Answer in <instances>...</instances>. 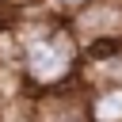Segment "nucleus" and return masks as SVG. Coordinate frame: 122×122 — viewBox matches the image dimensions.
<instances>
[{
	"label": "nucleus",
	"instance_id": "1",
	"mask_svg": "<svg viewBox=\"0 0 122 122\" xmlns=\"http://www.w3.org/2000/svg\"><path fill=\"white\" fill-rule=\"evenodd\" d=\"M11 27L19 34V72H23V84L30 95L69 88L80 80L84 50H80L76 34L69 30V19H61L50 4L19 11L11 19Z\"/></svg>",
	"mask_w": 122,
	"mask_h": 122
},
{
	"label": "nucleus",
	"instance_id": "2",
	"mask_svg": "<svg viewBox=\"0 0 122 122\" xmlns=\"http://www.w3.org/2000/svg\"><path fill=\"white\" fill-rule=\"evenodd\" d=\"M69 30L76 34L84 53L122 46V0H92L69 15Z\"/></svg>",
	"mask_w": 122,
	"mask_h": 122
},
{
	"label": "nucleus",
	"instance_id": "3",
	"mask_svg": "<svg viewBox=\"0 0 122 122\" xmlns=\"http://www.w3.org/2000/svg\"><path fill=\"white\" fill-rule=\"evenodd\" d=\"M27 114H30V122H92L88 88L76 80L69 88H53V92L27 95Z\"/></svg>",
	"mask_w": 122,
	"mask_h": 122
},
{
	"label": "nucleus",
	"instance_id": "4",
	"mask_svg": "<svg viewBox=\"0 0 122 122\" xmlns=\"http://www.w3.org/2000/svg\"><path fill=\"white\" fill-rule=\"evenodd\" d=\"M80 84L84 88H122V46H107V50L84 53Z\"/></svg>",
	"mask_w": 122,
	"mask_h": 122
},
{
	"label": "nucleus",
	"instance_id": "5",
	"mask_svg": "<svg viewBox=\"0 0 122 122\" xmlns=\"http://www.w3.org/2000/svg\"><path fill=\"white\" fill-rule=\"evenodd\" d=\"M92 122H122V88H88Z\"/></svg>",
	"mask_w": 122,
	"mask_h": 122
},
{
	"label": "nucleus",
	"instance_id": "6",
	"mask_svg": "<svg viewBox=\"0 0 122 122\" xmlns=\"http://www.w3.org/2000/svg\"><path fill=\"white\" fill-rule=\"evenodd\" d=\"M0 122H30V114H27V95L15 99V103H8V111H4Z\"/></svg>",
	"mask_w": 122,
	"mask_h": 122
},
{
	"label": "nucleus",
	"instance_id": "7",
	"mask_svg": "<svg viewBox=\"0 0 122 122\" xmlns=\"http://www.w3.org/2000/svg\"><path fill=\"white\" fill-rule=\"evenodd\" d=\"M84 4H92V0H50V8H53L61 19H69V15H72V11H80Z\"/></svg>",
	"mask_w": 122,
	"mask_h": 122
},
{
	"label": "nucleus",
	"instance_id": "8",
	"mask_svg": "<svg viewBox=\"0 0 122 122\" xmlns=\"http://www.w3.org/2000/svg\"><path fill=\"white\" fill-rule=\"evenodd\" d=\"M50 0H4V8L11 11V15H19V11H30V8H46Z\"/></svg>",
	"mask_w": 122,
	"mask_h": 122
},
{
	"label": "nucleus",
	"instance_id": "9",
	"mask_svg": "<svg viewBox=\"0 0 122 122\" xmlns=\"http://www.w3.org/2000/svg\"><path fill=\"white\" fill-rule=\"evenodd\" d=\"M11 19H15V15H11V11H8V8H4V0H0V30H4V27H8V23H11Z\"/></svg>",
	"mask_w": 122,
	"mask_h": 122
},
{
	"label": "nucleus",
	"instance_id": "10",
	"mask_svg": "<svg viewBox=\"0 0 122 122\" xmlns=\"http://www.w3.org/2000/svg\"><path fill=\"white\" fill-rule=\"evenodd\" d=\"M4 111H8V99H4V92H0V118H4Z\"/></svg>",
	"mask_w": 122,
	"mask_h": 122
}]
</instances>
